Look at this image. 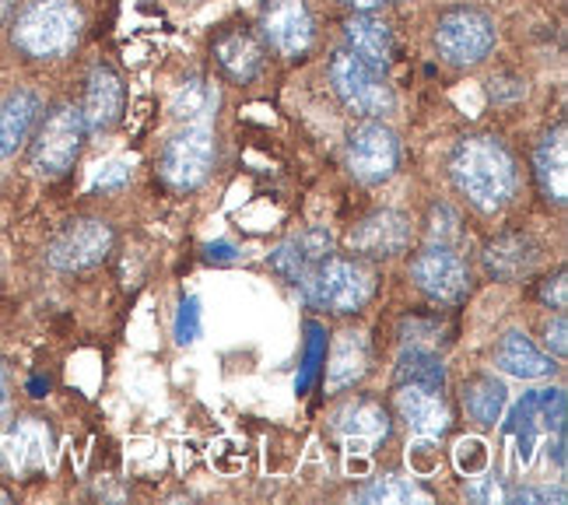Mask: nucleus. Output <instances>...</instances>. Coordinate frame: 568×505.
Instances as JSON below:
<instances>
[{"label": "nucleus", "instance_id": "nucleus-1", "mask_svg": "<svg viewBox=\"0 0 568 505\" xmlns=\"http://www.w3.org/2000/svg\"><path fill=\"white\" fill-rule=\"evenodd\" d=\"M449 172L456 190L485 214L501 211L516 193V162L506 151V144L491 134H470L456 144Z\"/></svg>", "mask_w": 568, "mask_h": 505}, {"label": "nucleus", "instance_id": "nucleus-2", "mask_svg": "<svg viewBox=\"0 0 568 505\" xmlns=\"http://www.w3.org/2000/svg\"><path fill=\"white\" fill-rule=\"evenodd\" d=\"M295 289L316 310L352 316L362 313L368 299L376 295V271L368 267L365 256H326Z\"/></svg>", "mask_w": 568, "mask_h": 505}, {"label": "nucleus", "instance_id": "nucleus-3", "mask_svg": "<svg viewBox=\"0 0 568 505\" xmlns=\"http://www.w3.org/2000/svg\"><path fill=\"white\" fill-rule=\"evenodd\" d=\"M81 26L74 0H32L14 21V47L36 60H57L78 47Z\"/></svg>", "mask_w": 568, "mask_h": 505}, {"label": "nucleus", "instance_id": "nucleus-4", "mask_svg": "<svg viewBox=\"0 0 568 505\" xmlns=\"http://www.w3.org/2000/svg\"><path fill=\"white\" fill-rule=\"evenodd\" d=\"M331 84L341 102L358 117H386L397 109V95L386 81V71L344 50L331 60Z\"/></svg>", "mask_w": 568, "mask_h": 505}, {"label": "nucleus", "instance_id": "nucleus-5", "mask_svg": "<svg viewBox=\"0 0 568 505\" xmlns=\"http://www.w3.org/2000/svg\"><path fill=\"white\" fill-rule=\"evenodd\" d=\"M435 47H439V57L446 63H456V68H474L480 63L491 47H495V26L485 11L477 8H456L446 11L435 26Z\"/></svg>", "mask_w": 568, "mask_h": 505}, {"label": "nucleus", "instance_id": "nucleus-6", "mask_svg": "<svg viewBox=\"0 0 568 505\" xmlns=\"http://www.w3.org/2000/svg\"><path fill=\"white\" fill-rule=\"evenodd\" d=\"M214 169V130L207 120L186 123L162 151V175L169 186L193 190L201 186Z\"/></svg>", "mask_w": 568, "mask_h": 505}, {"label": "nucleus", "instance_id": "nucleus-7", "mask_svg": "<svg viewBox=\"0 0 568 505\" xmlns=\"http://www.w3.org/2000/svg\"><path fill=\"white\" fill-rule=\"evenodd\" d=\"M84 144V117L74 105H57L42 123L32 144V169L39 175H63L81 155Z\"/></svg>", "mask_w": 568, "mask_h": 505}, {"label": "nucleus", "instance_id": "nucleus-8", "mask_svg": "<svg viewBox=\"0 0 568 505\" xmlns=\"http://www.w3.org/2000/svg\"><path fill=\"white\" fill-rule=\"evenodd\" d=\"M506 432L516 438V453L523 464H530L540 438L565 435V393L561 390H537L523 397L513 411Z\"/></svg>", "mask_w": 568, "mask_h": 505}, {"label": "nucleus", "instance_id": "nucleus-9", "mask_svg": "<svg viewBox=\"0 0 568 505\" xmlns=\"http://www.w3.org/2000/svg\"><path fill=\"white\" fill-rule=\"evenodd\" d=\"M400 162V144L397 134L379 123V120H365L352 130L347 138V172L355 175L358 183H386Z\"/></svg>", "mask_w": 568, "mask_h": 505}, {"label": "nucleus", "instance_id": "nucleus-10", "mask_svg": "<svg viewBox=\"0 0 568 505\" xmlns=\"http://www.w3.org/2000/svg\"><path fill=\"white\" fill-rule=\"evenodd\" d=\"M113 250V229H109L102 218H81V222H71L63 229L50 250H47V263L53 271H89L95 263H102Z\"/></svg>", "mask_w": 568, "mask_h": 505}, {"label": "nucleus", "instance_id": "nucleus-11", "mask_svg": "<svg viewBox=\"0 0 568 505\" xmlns=\"http://www.w3.org/2000/svg\"><path fill=\"white\" fill-rule=\"evenodd\" d=\"M410 274L418 281V289L435 299V302H464L470 295V271L460 260V253H453L446 243L425 246L410 263Z\"/></svg>", "mask_w": 568, "mask_h": 505}, {"label": "nucleus", "instance_id": "nucleus-12", "mask_svg": "<svg viewBox=\"0 0 568 505\" xmlns=\"http://www.w3.org/2000/svg\"><path fill=\"white\" fill-rule=\"evenodd\" d=\"M260 29L281 57H302L313 47V14L305 0H267L260 11Z\"/></svg>", "mask_w": 568, "mask_h": 505}, {"label": "nucleus", "instance_id": "nucleus-13", "mask_svg": "<svg viewBox=\"0 0 568 505\" xmlns=\"http://www.w3.org/2000/svg\"><path fill=\"white\" fill-rule=\"evenodd\" d=\"M347 246L368 260H389L410 246V218L400 211H376L362 218V222L347 235Z\"/></svg>", "mask_w": 568, "mask_h": 505}, {"label": "nucleus", "instance_id": "nucleus-14", "mask_svg": "<svg viewBox=\"0 0 568 505\" xmlns=\"http://www.w3.org/2000/svg\"><path fill=\"white\" fill-rule=\"evenodd\" d=\"M331 422H334L337 438L352 453L376 450L389 435V414L383 411V404L368 401V397H355V401L341 404Z\"/></svg>", "mask_w": 568, "mask_h": 505}, {"label": "nucleus", "instance_id": "nucleus-15", "mask_svg": "<svg viewBox=\"0 0 568 505\" xmlns=\"http://www.w3.org/2000/svg\"><path fill=\"white\" fill-rule=\"evenodd\" d=\"M397 414L414 435H425V438L446 435L453 422L443 393L428 386H414V383H397Z\"/></svg>", "mask_w": 568, "mask_h": 505}, {"label": "nucleus", "instance_id": "nucleus-16", "mask_svg": "<svg viewBox=\"0 0 568 505\" xmlns=\"http://www.w3.org/2000/svg\"><path fill=\"white\" fill-rule=\"evenodd\" d=\"M334 253V235L326 229H305L298 235H292L288 243H281L274 253H271V267L284 277L298 284L305 274H310L320 260H326Z\"/></svg>", "mask_w": 568, "mask_h": 505}, {"label": "nucleus", "instance_id": "nucleus-17", "mask_svg": "<svg viewBox=\"0 0 568 505\" xmlns=\"http://www.w3.org/2000/svg\"><path fill=\"white\" fill-rule=\"evenodd\" d=\"M50 459H53L50 428L36 418H21L4 443V464L18 477H29V474H39L42 467H50Z\"/></svg>", "mask_w": 568, "mask_h": 505}, {"label": "nucleus", "instance_id": "nucleus-18", "mask_svg": "<svg viewBox=\"0 0 568 505\" xmlns=\"http://www.w3.org/2000/svg\"><path fill=\"white\" fill-rule=\"evenodd\" d=\"M123 113V81L113 68H99L89 74V88H84V130H109Z\"/></svg>", "mask_w": 568, "mask_h": 505}, {"label": "nucleus", "instance_id": "nucleus-19", "mask_svg": "<svg viewBox=\"0 0 568 505\" xmlns=\"http://www.w3.org/2000/svg\"><path fill=\"white\" fill-rule=\"evenodd\" d=\"M495 368H501L506 376H516V380H548L555 372V362L523 331H509L495 344Z\"/></svg>", "mask_w": 568, "mask_h": 505}, {"label": "nucleus", "instance_id": "nucleus-20", "mask_svg": "<svg viewBox=\"0 0 568 505\" xmlns=\"http://www.w3.org/2000/svg\"><path fill=\"white\" fill-rule=\"evenodd\" d=\"M368 337L362 331H341L331 347V362H326V390L341 393L347 386H355L368 372Z\"/></svg>", "mask_w": 568, "mask_h": 505}, {"label": "nucleus", "instance_id": "nucleus-21", "mask_svg": "<svg viewBox=\"0 0 568 505\" xmlns=\"http://www.w3.org/2000/svg\"><path fill=\"white\" fill-rule=\"evenodd\" d=\"M344 39H347V50L355 57L376 63V68L386 71V63L393 57V32L383 18H376L373 11H358L344 21Z\"/></svg>", "mask_w": 568, "mask_h": 505}, {"label": "nucleus", "instance_id": "nucleus-22", "mask_svg": "<svg viewBox=\"0 0 568 505\" xmlns=\"http://www.w3.org/2000/svg\"><path fill=\"white\" fill-rule=\"evenodd\" d=\"M565 151H568V144H565V127L561 123L534 151L537 183H540L544 196L555 201L558 208L565 204V196H568V162H565Z\"/></svg>", "mask_w": 568, "mask_h": 505}, {"label": "nucleus", "instance_id": "nucleus-23", "mask_svg": "<svg viewBox=\"0 0 568 505\" xmlns=\"http://www.w3.org/2000/svg\"><path fill=\"white\" fill-rule=\"evenodd\" d=\"M36 117H39V95L29 92V88H18V92H11L0 102V162L11 159L26 144Z\"/></svg>", "mask_w": 568, "mask_h": 505}, {"label": "nucleus", "instance_id": "nucleus-24", "mask_svg": "<svg viewBox=\"0 0 568 505\" xmlns=\"http://www.w3.org/2000/svg\"><path fill=\"white\" fill-rule=\"evenodd\" d=\"M214 57L225 68V74H232L235 81H253L260 68H264V50H260V42L243 29H232L217 39Z\"/></svg>", "mask_w": 568, "mask_h": 505}, {"label": "nucleus", "instance_id": "nucleus-25", "mask_svg": "<svg viewBox=\"0 0 568 505\" xmlns=\"http://www.w3.org/2000/svg\"><path fill=\"white\" fill-rule=\"evenodd\" d=\"M537 263V246L530 235H498L485 250V267L491 277L513 281Z\"/></svg>", "mask_w": 568, "mask_h": 505}, {"label": "nucleus", "instance_id": "nucleus-26", "mask_svg": "<svg viewBox=\"0 0 568 505\" xmlns=\"http://www.w3.org/2000/svg\"><path fill=\"white\" fill-rule=\"evenodd\" d=\"M464 407L477 425H495L501 418V407H506V386H501L495 376H470L464 383Z\"/></svg>", "mask_w": 568, "mask_h": 505}, {"label": "nucleus", "instance_id": "nucleus-27", "mask_svg": "<svg viewBox=\"0 0 568 505\" xmlns=\"http://www.w3.org/2000/svg\"><path fill=\"white\" fill-rule=\"evenodd\" d=\"M397 383H414L428 390H446V365L439 355H432L428 347H410L397 362Z\"/></svg>", "mask_w": 568, "mask_h": 505}, {"label": "nucleus", "instance_id": "nucleus-28", "mask_svg": "<svg viewBox=\"0 0 568 505\" xmlns=\"http://www.w3.org/2000/svg\"><path fill=\"white\" fill-rule=\"evenodd\" d=\"M217 105V92L204 81V78H190L176 99H172V117H176L180 123H196V120H207L214 113Z\"/></svg>", "mask_w": 568, "mask_h": 505}, {"label": "nucleus", "instance_id": "nucleus-29", "mask_svg": "<svg viewBox=\"0 0 568 505\" xmlns=\"http://www.w3.org/2000/svg\"><path fill=\"white\" fill-rule=\"evenodd\" d=\"M358 502L365 505H400V502H428V495L407 477H379L368 488L358 492Z\"/></svg>", "mask_w": 568, "mask_h": 505}, {"label": "nucleus", "instance_id": "nucleus-30", "mask_svg": "<svg viewBox=\"0 0 568 505\" xmlns=\"http://www.w3.org/2000/svg\"><path fill=\"white\" fill-rule=\"evenodd\" d=\"M488 464H491V453L480 438H460V443H456V467H460V474L467 477L485 474Z\"/></svg>", "mask_w": 568, "mask_h": 505}, {"label": "nucleus", "instance_id": "nucleus-31", "mask_svg": "<svg viewBox=\"0 0 568 505\" xmlns=\"http://www.w3.org/2000/svg\"><path fill=\"white\" fill-rule=\"evenodd\" d=\"M509 502L519 505H561L565 502V488L561 485H523L516 492H509Z\"/></svg>", "mask_w": 568, "mask_h": 505}, {"label": "nucleus", "instance_id": "nucleus-32", "mask_svg": "<svg viewBox=\"0 0 568 505\" xmlns=\"http://www.w3.org/2000/svg\"><path fill=\"white\" fill-rule=\"evenodd\" d=\"M456 232H460V229H456V214L446 208V204H435L432 208V222H428V235H432V243H453V239H456Z\"/></svg>", "mask_w": 568, "mask_h": 505}, {"label": "nucleus", "instance_id": "nucleus-33", "mask_svg": "<svg viewBox=\"0 0 568 505\" xmlns=\"http://www.w3.org/2000/svg\"><path fill=\"white\" fill-rule=\"evenodd\" d=\"M467 498L470 502H485V505H495V502H509V488H501L495 477H477L467 485Z\"/></svg>", "mask_w": 568, "mask_h": 505}, {"label": "nucleus", "instance_id": "nucleus-34", "mask_svg": "<svg viewBox=\"0 0 568 505\" xmlns=\"http://www.w3.org/2000/svg\"><path fill=\"white\" fill-rule=\"evenodd\" d=\"M439 334H443L439 323H425V320H407L404 323V341L414 344V347H428L432 351V344H439Z\"/></svg>", "mask_w": 568, "mask_h": 505}, {"label": "nucleus", "instance_id": "nucleus-35", "mask_svg": "<svg viewBox=\"0 0 568 505\" xmlns=\"http://www.w3.org/2000/svg\"><path fill=\"white\" fill-rule=\"evenodd\" d=\"M418 438H422V443H414L410 453H407L410 471H414V474H432L435 467H439V453H435L432 438H425V435H418Z\"/></svg>", "mask_w": 568, "mask_h": 505}, {"label": "nucleus", "instance_id": "nucleus-36", "mask_svg": "<svg viewBox=\"0 0 568 505\" xmlns=\"http://www.w3.org/2000/svg\"><path fill=\"white\" fill-rule=\"evenodd\" d=\"M130 172H134V165L123 162V159L102 165V172L95 175V190H120L130 180Z\"/></svg>", "mask_w": 568, "mask_h": 505}, {"label": "nucleus", "instance_id": "nucleus-37", "mask_svg": "<svg viewBox=\"0 0 568 505\" xmlns=\"http://www.w3.org/2000/svg\"><path fill=\"white\" fill-rule=\"evenodd\" d=\"M568 326H565V313H558L551 323H548V331H544V344H548V351L555 358H565L568 355Z\"/></svg>", "mask_w": 568, "mask_h": 505}, {"label": "nucleus", "instance_id": "nucleus-38", "mask_svg": "<svg viewBox=\"0 0 568 505\" xmlns=\"http://www.w3.org/2000/svg\"><path fill=\"white\" fill-rule=\"evenodd\" d=\"M196 320H201V313H196V299H186L180 305V320H176V337H180V344H186V341L196 337Z\"/></svg>", "mask_w": 568, "mask_h": 505}, {"label": "nucleus", "instance_id": "nucleus-39", "mask_svg": "<svg viewBox=\"0 0 568 505\" xmlns=\"http://www.w3.org/2000/svg\"><path fill=\"white\" fill-rule=\"evenodd\" d=\"M540 299L544 302H555V310H565V271L555 274V284H544Z\"/></svg>", "mask_w": 568, "mask_h": 505}, {"label": "nucleus", "instance_id": "nucleus-40", "mask_svg": "<svg viewBox=\"0 0 568 505\" xmlns=\"http://www.w3.org/2000/svg\"><path fill=\"white\" fill-rule=\"evenodd\" d=\"M11 414V368L0 362V418Z\"/></svg>", "mask_w": 568, "mask_h": 505}, {"label": "nucleus", "instance_id": "nucleus-41", "mask_svg": "<svg viewBox=\"0 0 568 505\" xmlns=\"http://www.w3.org/2000/svg\"><path fill=\"white\" fill-rule=\"evenodd\" d=\"M341 4L355 8V11H376V8H383V0H341Z\"/></svg>", "mask_w": 568, "mask_h": 505}]
</instances>
